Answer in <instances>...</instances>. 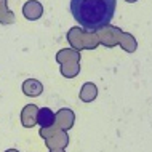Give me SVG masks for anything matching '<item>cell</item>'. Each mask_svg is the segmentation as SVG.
Returning <instances> with one entry per match:
<instances>
[{
  "instance_id": "cell-1",
  "label": "cell",
  "mask_w": 152,
  "mask_h": 152,
  "mask_svg": "<svg viewBox=\"0 0 152 152\" xmlns=\"http://www.w3.org/2000/svg\"><path fill=\"white\" fill-rule=\"evenodd\" d=\"M117 0H71V13L85 31L94 32L112 21Z\"/></svg>"
},
{
  "instance_id": "cell-2",
  "label": "cell",
  "mask_w": 152,
  "mask_h": 152,
  "mask_svg": "<svg viewBox=\"0 0 152 152\" xmlns=\"http://www.w3.org/2000/svg\"><path fill=\"white\" fill-rule=\"evenodd\" d=\"M37 122H39V125L42 128H48V126H51L55 123V114L50 109L42 107L39 109V114H37Z\"/></svg>"
}]
</instances>
